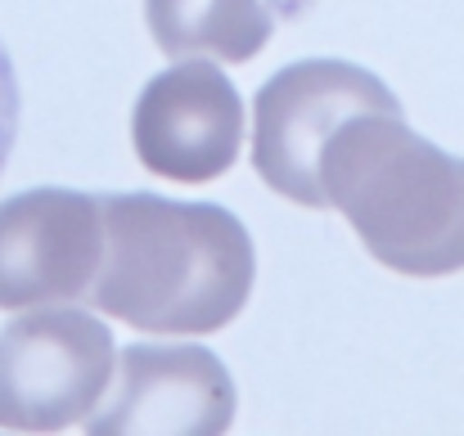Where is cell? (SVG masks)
<instances>
[{
  "instance_id": "6da1fadb",
  "label": "cell",
  "mask_w": 464,
  "mask_h": 436,
  "mask_svg": "<svg viewBox=\"0 0 464 436\" xmlns=\"http://www.w3.org/2000/svg\"><path fill=\"white\" fill-rule=\"evenodd\" d=\"M100 230L86 301L140 333H217L253 292V239L217 203L109 194L100 198Z\"/></svg>"
},
{
  "instance_id": "7a4b0ae2",
  "label": "cell",
  "mask_w": 464,
  "mask_h": 436,
  "mask_svg": "<svg viewBox=\"0 0 464 436\" xmlns=\"http://www.w3.org/2000/svg\"><path fill=\"white\" fill-rule=\"evenodd\" d=\"M320 189L388 270L411 280L464 270V157L415 136L401 113H361L329 131Z\"/></svg>"
},
{
  "instance_id": "3957f363",
  "label": "cell",
  "mask_w": 464,
  "mask_h": 436,
  "mask_svg": "<svg viewBox=\"0 0 464 436\" xmlns=\"http://www.w3.org/2000/svg\"><path fill=\"white\" fill-rule=\"evenodd\" d=\"M113 333L91 310L36 306L0 328V428L63 432L109 392Z\"/></svg>"
},
{
  "instance_id": "277c9868",
  "label": "cell",
  "mask_w": 464,
  "mask_h": 436,
  "mask_svg": "<svg viewBox=\"0 0 464 436\" xmlns=\"http://www.w3.org/2000/svg\"><path fill=\"white\" fill-rule=\"evenodd\" d=\"M361 113H401V100L365 68L307 59L276 72L253 104V166L298 207H324L320 145Z\"/></svg>"
},
{
  "instance_id": "5b68a950",
  "label": "cell",
  "mask_w": 464,
  "mask_h": 436,
  "mask_svg": "<svg viewBox=\"0 0 464 436\" xmlns=\"http://www.w3.org/2000/svg\"><path fill=\"white\" fill-rule=\"evenodd\" d=\"M140 162L180 185L217 180L235 166L244 145V104L226 72L208 59H185L140 90L131 113Z\"/></svg>"
},
{
  "instance_id": "8992f818",
  "label": "cell",
  "mask_w": 464,
  "mask_h": 436,
  "mask_svg": "<svg viewBox=\"0 0 464 436\" xmlns=\"http://www.w3.org/2000/svg\"><path fill=\"white\" fill-rule=\"evenodd\" d=\"M100 203L77 189H27L0 203V310L86 297L100 266Z\"/></svg>"
},
{
  "instance_id": "52a82bcc",
  "label": "cell",
  "mask_w": 464,
  "mask_h": 436,
  "mask_svg": "<svg viewBox=\"0 0 464 436\" xmlns=\"http://www.w3.org/2000/svg\"><path fill=\"white\" fill-rule=\"evenodd\" d=\"M113 396L82 423L86 432H180L221 436L235 419V383L208 346L136 342L118 355Z\"/></svg>"
},
{
  "instance_id": "ba28073f",
  "label": "cell",
  "mask_w": 464,
  "mask_h": 436,
  "mask_svg": "<svg viewBox=\"0 0 464 436\" xmlns=\"http://www.w3.org/2000/svg\"><path fill=\"white\" fill-rule=\"evenodd\" d=\"M145 18L162 54H198L248 63L271 41L266 0H145Z\"/></svg>"
},
{
  "instance_id": "9c48e42d",
  "label": "cell",
  "mask_w": 464,
  "mask_h": 436,
  "mask_svg": "<svg viewBox=\"0 0 464 436\" xmlns=\"http://www.w3.org/2000/svg\"><path fill=\"white\" fill-rule=\"evenodd\" d=\"M14 140H18V72H14V59L0 41V171L14 153Z\"/></svg>"
}]
</instances>
